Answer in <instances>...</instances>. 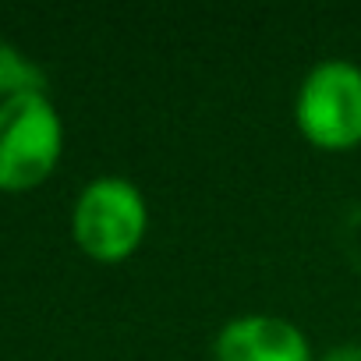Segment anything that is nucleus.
<instances>
[{"label":"nucleus","instance_id":"f03ea898","mask_svg":"<svg viewBox=\"0 0 361 361\" xmlns=\"http://www.w3.org/2000/svg\"><path fill=\"white\" fill-rule=\"evenodd\" d=\"M149 231V206L135 180L121 173L92 177L71 209V234L96 262H124Z\"/></svg>","mask_w":361,"mask_h":361},{"label":"nucleus","instance_id":"39448f33","mask_svg":"<svg viewBox=\"0 0 361 361\" xmlns=\"http://www.w3.org/2000/svg\"><path fill=\"white\" fill-rule=\"evenodd\" d=\"M47 75L36 61H29L15 43L0 39V99L18 96V92H43Z\"/></svg>","mask_w":361,"mask_h":361},{"label":"nucleus","instance_id":"f257e3e1","mask_svg":"<svg viewBox=\"0 0 361 361\" xmlns=\"http://www.w3.org/2000/svg\"><path fill=\"white\" fill-rule=\"evenodd\" d=\"M294 124L315 149L347 152L361 145V64L350 57L315 61L294 92Z\"/></svg>","mask_w":361,"mask_h":361},{"label":"nucleus","instance_id":"20e7f679","mask_svg":"<svg viewBox=\"0 0 361 361\" xmlns=\"http://www.w3.org/2000/svg\"><path fill=\"white\" fill-rule=\"evenodd\" d=\"M213 361H315L312 343L283 315L245 312L220 326L213 336Z\"/></svg>","mask_w":361,"mask_h":361},{"label":"nucleus","instance_id":"7ed1b4c3","mask_svg":"<svg viewBox=\"0 0 361 361\" xmlns=\"http://www.w3.org/2000/svg\"><path fill=\"white\" fill-rule=\"evenodd\" d=\"M64 124L47 92L0 99V188H32L57 166Z\"/></svg>","mask_w":361,"mask_h":361},{"label":"nucleus","instance_id":"423d86ee","mask_svg":"<svg viewBox=\"0 0 361 361\" xmlns=\"http://www.w3.org/2000/svg\"><path fill=\"white\" fill-rule=\"evenodd\" d=\"M319 361H361V340H343L326 347V354Z\"/></svg>","mask_w":361,"mask_h":361}]
</instances>
